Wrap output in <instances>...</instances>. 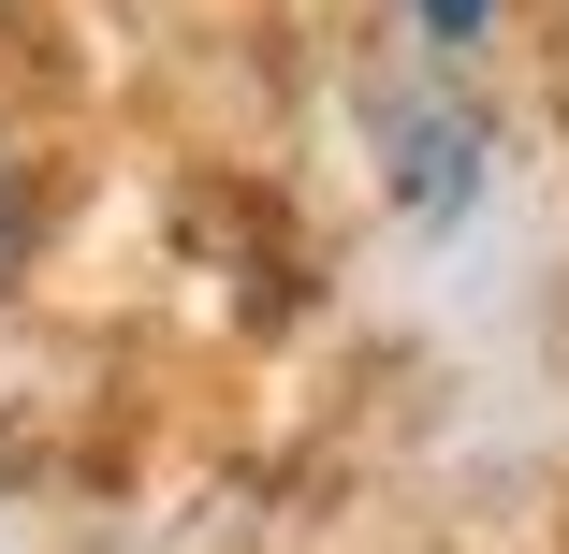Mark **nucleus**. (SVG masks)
<instances>
[{
  "label": "nucleus",
  "mask_w": 569,
  "mask_h": 554,
  "mask_svg": "<svg viewBox=\"0 0 569 554\" xmlns=\"http://www.w3.org/2000/svg\"><path fill=\"white\" fill-rule=\"evenodd\" d=\"M482 16H497V0H423V30H438V44H482Z\"/></svg>",
  "instance_id": "2"
},
{
  "label": "nucleus",
  "mask_w": 569,
  "mask_h": 554,
  "mask_svg": "<svg viewBox=\"0 0 569 554\" xmlns=\"http://www.w3.org/2000/svg\"><path fill=\"white\" fill-rule=\"evenodd\" d=\"M16 249H30V204H16V147H0V278H16Z\"/></svg>",
  "instance_id": "1"
}]
</instances>
